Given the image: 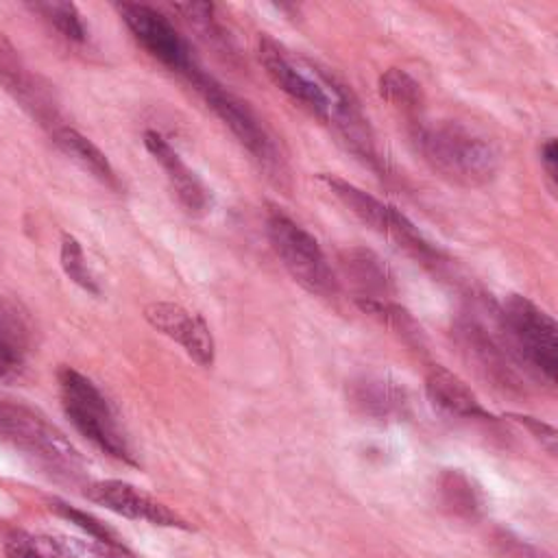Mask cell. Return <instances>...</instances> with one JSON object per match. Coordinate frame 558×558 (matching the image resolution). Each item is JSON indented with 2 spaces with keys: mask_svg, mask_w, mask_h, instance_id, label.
<instances>
[{
  "mask_svg": "<svg viewBox=\"0 0 558 558\" xmlns=\"http://www.w3.org/2000/svg\"><path fill=\"white\" fill-rule=\"evenodd\" d=\"M410 137L423 161L445 181L460 187H482L497 177L499 153L480 133L458 122L410 124Z\"/></svg>",
  "mask_w": 558,
  "mask_h": 558,
  "instance_id": "cell-1",
  "label": "cell"
},
{
  "mask_svg": "<svg viewBox=\"0 0 558 558\" xmlns=\"http://www.w3.org/2000/svg\"><path fill=\"white\" fill-rule=\"evenodd\" d=\"M318 183L338 203H342L360 222H364L368 229L390 240L399 251H403L416 264L434 272L442 270L445 266L442 253L418 231V227L401 209L384 203L381 198L364 192L355 183L331 172H320Z\"/></svg>",
  "mask_w": 558,
  "mask_h": 558,
  "instance_id": "cell-2",
  "label": "cell"
},
{
  "mask_svg": "<svg viewBox=\"0 0 558 558\" xmlns=\"http://www.w3.org/2000/svg\"><path fill=\"white\" fill-rule=\"evenodd\" d=\"M0 440L57 477L76 482L83 475L85 462L78 449L41 412L24 403L0 399Z\"/></svg>",
  "mask_w": 558,
  "mask_h": 558,
  "instance_id": "cell-3",
  "label": "cell"
},
{
  "mask_svg": "<svg viewBox=\"0 0 558 558\" xmlns=\"http://www.w3.org/2000/svg\"><path fill=\"white\" fill-rule=\"evenodd\" d=\"M57 381L63 412L76 432L107 456L135 464L133 451L118 427L116 414L96 384L70 366L59 368Z\"/></svg>",
  "mask_w": 558,
  "mask_h": 558,
  "instance_id": "cell-4",
  "label": "cell"
},
{
  "mask_svg": "<svg viewBox=\"0 0 558 558\" xmlns=\"http://www.w3.org/2000/svg\"><path fill=\"white\" fill-rule=\"evenodd\" d=\"M187 81L194 85V89L203 96L205 105L218 116V120L231 131V135L240 142L242 148L248 150V155L268 172L275 177L286 174V163L281 157V150L264 124V120L253 111V107L229 92L225 85H220L214 76L203 72V68L194 70Z\"/></svg>",
  "mask_w": 558,
  "mask_h": 558,
  "instance_id": "cell-5",
  "label": "cell"
},
{
  "mask_svg": "<svg viewBox=\"0 0 558 558\" xmlns=\"http://www.w3.org/2000/svg\"><path fill=\"white\" fill-rule=\"evenodd\" d=\"M266 235L283 268L307 292L318 296L338 292V277L318 240L279 207H268L266 211Z\"/></svg>",
  "mask_w": 558,
  "mask_h": 558,
  "instance_id": "cell-6",
  "label": "cell"
},
{
  "mask_svg": "<svg viewBox=\"0 0 558 558\" xmlns=\"http://www.w3.org/2000/svg\"><path fill=\"white\" fill-rule=\"evenodd\" d=\"M501 329L517 353L547 384L558 377V327L554 318L523 294H508L499 307Z\"/></svg>",
  "mask_w": 558,
  "mask_h": 558,
  "instance_id": "cell-7",
  "label": "cell"
},
{
  "mask_svg": "<svg viewBox=\"0 0 558 558\" xmlns=\"http://www.w3.org/2000/svg\"><path fill=\"white\" fill-rule=\"evenodd\" d=\"M116 9L135 41L159 63L185 78L201 68L190 44L161 11L140 2H118Z\"/></svg>",
  "mask_w": 558,
  "mask_h": 558,
  "instance_id": "cell-8",
  "label": "cell"
},
{
  "mask_svg": "<svg viewBox=\"0 0 558 558\" xmlns=\"http://www.w3.org/2000/svg\"><path fill=\"white\" fill-rule=\"evenodd\" d=\"M144 318L153 329L179 342L198 366L209 368L214 364L216 342L203 316L187 312L179 303L153 301L144 307Z\"/></svg>",
  "mask_w": 558,
  "mask_h": 558,
  "instance_id": "cell-9",
  "label": "cell"
},
{
  "mask_svg": "<svg viewBox=\"0 0 558 558\" xmlns=\"http://www.w3.org/2000/svg\"><path fill=\"white\" fill-rule=\"evenodd\" d=\"M0 85L33 116L39 124L48 126L50 131L59 126L57 107L50 98L46 85L24 65L13 44L0 33Z\"/></svg>",
  "mask_w": 558,
  "mask_h": 558,
  "instance_id": "cell-10",
  "label": "cell"
},
{
  "mask_svg": "<svg viewBox=\"0 0 558 558\" xmlns=\"http://www.w3.org/2000/svg\"><path fill=\"white\" fill-rule=\"evenodd\" d=\"M87 497L126 519H137V521L142 519L153 525H166V527H187L185 521L177 512H172L168 506L142 493L133 484H126L120 480H100L89 484Z\"/></svg>",
  "mask_w": 558,
  "mask_h": 558,
  "instance_id": "cell-11",
  "label": "cell"
},
{
  "mask_svg": "<svg viewBox=\"0 0 558 558\" xmlns=\"http://www.w3.org/2000/svg\"><path fill=\"white\" fill-rule=\"evenodd\" d=\"M144 146L166 172V179L174 190L179 203L194 216L205 214L211 205V192L201 181V177L181 159L172 144L157 131H144Z\"/></svg>",
  "mask_w": 558,
  "mask_h": 558,
  "instance_id": "cell-12",
  "label": "cell"
},
{
  "mask_svg": "<svg viewBox=\"0 0 558 558\" xmlns=\"http://www.w3.org/2000/svg\"><path fill=\"white\" fill-rule=\"evenodd\" d=\"M347 397L357 412L377 421L401 418L408 412L405 388L388 375L364 373L351 379L347 386Z\"/></svg>",
  "mask_w": 558,
  "mask_h": 558,
  "instance_id": "cell-13",
  "label": "cell"
},
{
  "mask_svg": "<svg viewBox=\"0 0 558 558\" xmlns=\"http://www.w3.org/2000/svg\"><path fill=\"white\" fill-rule=\"evenodd\" d=\"M342 277L355 288V299L390 301L395 294V275L390 266L371 248L349 246L338 253Z\"/></svg>",
  "mask_w": 558,
  "mask_h": 558,
  "instance_id": "cell-14",
  "label": "cell"
},
{
  "mask_svg": "<svg viewBox=\"0 0 558 558\" xmlns=\"http://www.w3.org/2000/svg\"><path fill=\"white\" fill-rule=\"evenodd\" d=\"M425 392L434 408L458 418H490L475 392L462 377L442 364H432L425 373Z\"/></svg>",
  "mask_w": 558,
  "mask_h": 558,
  "instance_id": "cell-15",
  "label": "cell"
},
{
  "mask_svg": "<svg viewBox=\"0 0 558 558\" xmlns=\"http://www.w3.org/2000/svg\"><path fill=\"white\" fill-rule=\"evenodd\" d=\"M31 351V323L24 307L0 296V377L15 379Z\"/></svg>",
  "mask_w": 558,
  "mask_h": 558,
  "instance_id": "cell-16",
  "label": "cell"
},
{
  "mask_svg": "<svg viewBox=\"0 0 558 558\" xmlns=\"http://www.w3.org/2000/svg\"><path fill=\"white\" fill-rule=\"evenodd\" d=\"M52 142L57 144V148L68 155L72 161H76L83 170H87L94 179H98L100 183H105L107 187L118 190L120 187V179L111 166V161L107 159V155L83 133H78L72 126L59 124L50 131Z\"/></svg>",
  "mask_w": 558,
  "mask_h": 558,
  "instance_id": "cell-17",
  "label": "cell"
},
{
  "mask_svg": "<svg viewBox=\"0 0 558 558\" xmlns=\"http://www.w3.org/2000/svg\"><path fill=\"white\" fill-rule=\"evenodd\" d=\"M458 333H460L462 347L469 351V355H473L477 360L480 368H484L501 386H506L514 379L512 368L508 364L510 353L477 320H473V318L460 320Z\"/></svg>",
  "mask_w": 558,
  "mask_h": 558,
  "instance_id": "cell-18",
  "label": "cell"
},
{
  "mask_svg": "<svg viewBox=\"0 0 558 558\" xmlns=\"http://www.w3.org/2000/svg\"><path fill=\"white\" fill-rule=\"evenodd\" d=\"M377 92L390 107L405 116L410 124L423 120L425 94L421 83L408 70L388 68L377 81Z\"/></svg>",
  "mask_w": 558,
  "mask_h": 558,
  "instance_id": "cell-19",
  "label": "cell"
},
{
  "mask_svg": "<svg viewBox=\"0 0 558 558\" xmlns=\"http://www.w3.org/2000/svg\"><path fill=\"white\" fill-rule=\"evenodd\" d=\"M440 504L456 517L475 519L484 510V495L480 486L460 469H447L438 477Z\"/></svg>",
  "mask_w": 558,
  "mask_h": 558,
  "instance_id": "cell-20",
  "label": "cell"
},
{
  "mask_svg": "<svg viewBox=\"0 0 558 558\" xmlns=\"http://www.w3.org/2000/svg\"><path fill=\"white\" fill-rule=\"evenodd\" d=\"M28 9L39 13L68 41L83 44L87 39V28H85L83 15L76 9V4L46 0V2H33V4H28Z\"/></svg>",
  "mask_w": 558,
  "mask_h": 558,
  "instance_id": "cell-21",
  "label": "cell"
},
{
  "mask_svg": "<svg viewBox=\"0 0 558 558\" xmlns=\"http://www.w3.org/2000/svg\"><path fill=\"white\" fill-rule=\"evenodd\" d=\"M355 303L364 314L373 316L375 320L384 323L386 327H390L392 331L403 336V340L421 342V329H418L416 320L401 305H397L392 301H375V299H355Z\"/></svg>",
  "mask_w": 558,
  "mask_h": 558,
  "instance_id": "cell-22",
  "label": "cell"
},
{
  "mask_svg": "<svg viewBox=\"0 0 558 558\" xmlns=\"http://www.w3.org/2000/svg\"><path fill=\"white\" fill-rule=\"evenodd\" d=\"M59 259H61V268H63V272L68 275L70 281H74L78 288H83L89 294H100L98 279L94 277L92 268L87 266L83 246L74 235H70V233L61 235Z\"/></svg>",
  "mask_w": 558,
  "mask_h": 558,
  "instance_id": "cell-23",
  "label": "cell"
},
{
  "mask_svg": "<svg viewBox=\"0 0 558 558\" xmlns=\"http://www.w3.org/2000/svg\"><path fill=\"white\" fill-rule=\"evenodd\" d=\"M7 558H59L52 536H33L28 532H11L4 541Z\"/></svg>",
  "mask_w": 558,
  "mask_h": 558,
  "instance_id": "cell-24",
  "label": "cell"
},
{
  "mask_svg": "<svg viewBox=\"0 0 558 558\" xmlns=\"http://www.w3.org/2000/svg\"><path fill=\"white\" fill-rule=\"evenodd\" d=\"M50 510H54L59 517L68 519L70 523H74L76 527H81L83 532H87L89 538L102 543V545H109V543H118V534L113 530H109L100 519H96L94 514L85 512V510H78L65 501H50Z\"/></svg>",
  "mask_w": 558,
  "mask_h": 558,
  "instance_id": "cell-25",
  "label": "cell"
},
{
  "mask_svg": "<svg viewBox=\"0 0 558 558\" xmlns=\"http://www.w3.org/2000/svg\"><path fill=\"white\" fill-rule=\"evenodd\" d=\"M59 549V558H111L109 549L94 538L76 536H52Z\"/></svg>",
  "mask_w": 558,
  "mask_h": 558,
  "instance_id": "cell-26",
  "label": "cell"
},
{
  "mask_svg": "<svg viewBox=\"0 0 558 558\" xmlns=\"http://www.w3.org/2000/svg\"><path fill=\"white\" fill-rule=\"evenodd\" d=\"M508 418H512L514 423L525 427L534 436V440H538L541 447H545L551 456L556 453L558 434H556V429L549 423H545L541 418H534V416H527V414H508Z\"/></svg>",
  "mask_w": 558,
  "mask_h": 558,
  "instance_id": "cell-27",
  "label": "cell"
},
{
  "mask_svg": "<svg viewBox=\"0 0 558 558\" xmlns=\"http://www.w3.org/2000/svg\"><path fill=\"white\" fill-rule=\"evenodd\" d=\"M541 166L545 170V177L549 181V187L556 190V179H558V146H556V137H545L541 142Z\"/></svg>",
  "mask_w": 558,
  "mask_h": 558,
  "instance_id": "cell-28",
  "label": "cell"
},
{
  "mask_svg": "<svg viewBox=\"0 0 558 558\" xmlns=\"http://www.w3.org/2000/svg\"><path fill=\"white\" fill-rule=\"evenodd\" d=\"M504 543V547L508 549V554L512 556V558H549V556H545L543 551H538L536 547H532V545H525L523 541H501Z\"/></svg>",
  "mask_w": 558,
  "mask_h": 558,
  "instance_id": "cell-29",
  "label": "cell"
}]
</instances>
